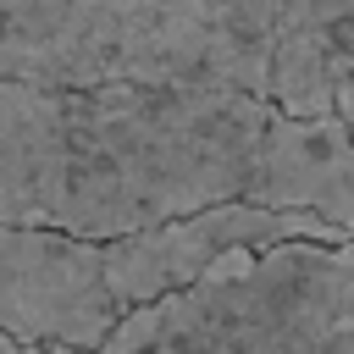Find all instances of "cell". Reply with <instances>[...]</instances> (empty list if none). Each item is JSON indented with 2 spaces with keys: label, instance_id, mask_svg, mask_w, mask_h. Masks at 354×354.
I'll use <instances>...</instances> for the list:
<instances>
[{
  "label": "cell",
  "instance_id": "cell-5",
  "mask_svg": "<svg viewBox=\"0 0 354 354\" xmlns=\"http://www.w3.org/2000/svg\"><path fill=\"white\" fill-rule=\"evenodd\" d=\"M266 105L354 133V0H282Z\"/></svg>",
  "mask_w": 354,
  "mask_h": 354
},
{
  "label": "cell",
  "instance_id": "cell-1",
  "mask_svg": "<svg viewBox=\"0 0 354 354\" xmlns=\"http://www.w3.org/2000/svg\"><path fill=\"white\" fill-rule=\"evenodd\" d=\"M282 111L227 88L0 83V227L111 243L216 205H254Z\"/></svg>",
  "mask_w": 354,
  "mask_h": 354
},
{
  "label": "cell",
  "instance_id": "cell-4",
  "mask_svg": "<svg viewBox=\"0 0 354 354\" xmlns=\"http://www.w3.org/2000/svg\"><path fill=\"white\" fill-rule=\"evenodd\" d=\"M122 326L100 243L50 227H0V337L50 354H100Z\"/></svg>",
  "mask_w": 354,
  "mask_h": 354
},
{
  "label": "cell",
  "instance_id": "cell-3",
  "mask_svg": "<svg viewBox=\"0 0 354 354\" xmlns=\"http://www.w3.org/2000/svg\"><path fill=\"white\" fill-rule=\"evenodd\" d=\"M100 354H354V243L227 254L194 288L127 315Z\"/></svg>",
  "mask_w": 354,
  "mask_h": 354
},
{
  "label": "cell",
  "instance_id": "cell-2",
  "mask_svg": "<svg viewBox=\"0 0 354 354\" xmlns=\"http://www.w3.org/2000/svg\"><path fill=\"white\" fill-rule=\"evenodd\" d=\"M282 0H0V83L266 100Z\"/></svg>",
  "mask_w": 354,
  "mask_h": 354
},
{
  "label": "cell",
  "instance_id": "cell-6",
  "mask_svg": "<svg viewBox=\"0 0 354 354\" xmlns=\"http://www.w3.org/2000/svg\"><path fill=\"white\" fill-rule=\"evenodd\" d=\"M0 354H50V348H17V343H6V337H0Z\"/></svg>",
  "mask_w": 354,
  "mask_h": 354
}]
</instances>
